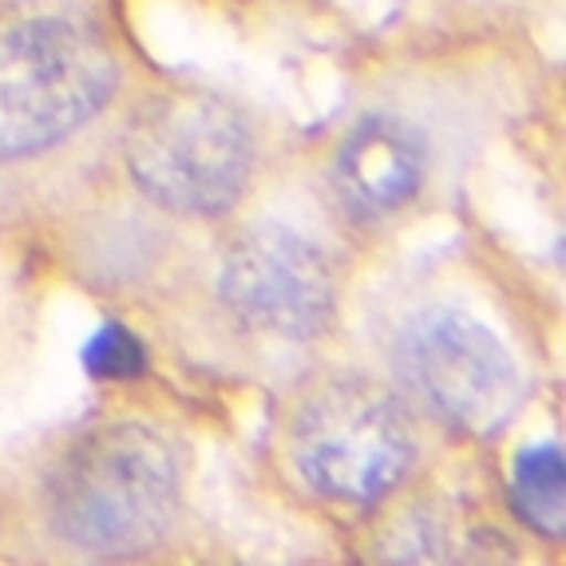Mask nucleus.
<instances>
[{"label": "nucleus", "instance_id": "f257e3e1", "mask_svg": "<svg viewBox=\"0 0 566 566\" xmlns=\"http://www.w3.org/2000/svg\"><path fill=\"white\" fill-rule=\"evenodd\" d=\"M44 507L52 531L84 551H147L175 523L179 468L147 424H99L60 455L44 483Z\"/></svg>", "mask_w": 566, "mask_h": 566}, {"label": "nucleus", "instance_id": "7ed1b4c3", "mask_svg": "<svg viewBox=\"0 0 566 566\" xmlns=\"http://www.w3.org/2000/svg\"><path fill=\"white\" fill-rule=\"evenodd\" d=\"M123 159L135 187L179 214H227L245 195L254 139L234 107L214 95L170 92L132 119Z\"/></svg>", "mask_w": 566, "mask_h": 566}, {"label": "nucleus", "instance_id": "1a4fd4ad", "mask_svg": "<svg viewBox=\"0 0 566 566\" xmlns=\"http://www.w3.org/2000/svg\"><path fill=\"white\" fill-rule=\"evenodd\" d=\"M84 365L99 380H127L135 373H143V345L123 325L112 322L87 340Z\"/></svg>", "mask_w": 566, "mask_h": 566}, {"label": "nucleus", "instance_id": "0eeeda50", "mask_svg": "<svg viewBox=\"0 0 566 566\" xmlns=\"http://www.w3.org/2000/svg\"><path fill=\"white\" fill-rule=\"evenodd\" d=\"M424 182V139L400 115H365L345 135L333 163V187L357 222L397 214L420 195Z\"/></svg>", "mask_w": 566, "mask_h": 566}, {"label": "nucleus", "instance_id": "39448f33", "mask_svg": "<svg viewBox=\"0 0 566 566\" xmlns=\"http://www.w3.org/2000/svg\"><path fill=\"white\" fill-rule=\"evenodd\" d=\"M397 373L420 405L460 432H495L520 405V373L488 325L460 310H424L397 340Z\"/></svg>", "mask_w": 566, "mask_h": 566}, {"label": "nucleus", "instance_id": "f03ea898", "mask_svg": "<svg viewBox=\"0 0 566 566\" xmlns=\"http://www.w3.org/2000/svg\"><path fill=\"white\" fill-rule=\"evenodd\" d=\"M119 84L104 32L36 12L0 24V159H24L80 132Z\"/></svg>", "mask_w": 566, "mask_h": 566}, {"label": "nucleus", "instance_id": "6e6552de", "mask_svg": "<svg viewBox=\"0 0 566 566\" xmlns=\"http://www.w3.org/2000/svg\"><path fill=\"white\" fill-rule=\"evenodd\" d=\"M563 452L531 444L515 455V511L543 535H563Z\"/></svg>", "mask_w": 566, "mask_h": 566}, {"label": "nucleus", "instance_id": "423d86ee", "mask_svg": "<svg viewBox=\"0 0 566 566\" xmlns=\"http://www.w3.org/2000/svg\"><path fill=\"white\" fill-rule=\"evenodd\" d=\"M222 302L262 333L285 340L322 337L337 317V282L322 245L277 222L245 230L218 274Z\"/></svg>", "mask_w": 566, "mask_h": 566}, {"label": "nucleus", "instance_id": "20e7f679", "mask_svg": "<svg viewBox=\"0 0 566 566\" xmlns=\"http://www.w3.org/2000/svg\"><path fill=\"white\" fill-rule=\"evenodd\" d=\"M416 455L412 424L385 388L333 380L317 388L293 420L297 472L340 503H380L400 488Z\"/></svg>", "mask_w": 566, "mask_h": 566}]
</instances>
